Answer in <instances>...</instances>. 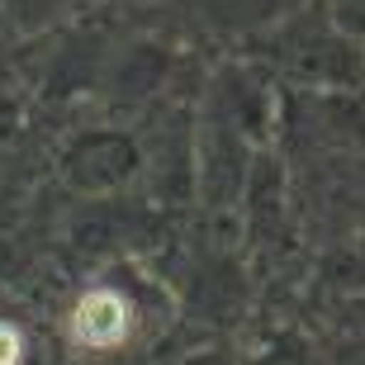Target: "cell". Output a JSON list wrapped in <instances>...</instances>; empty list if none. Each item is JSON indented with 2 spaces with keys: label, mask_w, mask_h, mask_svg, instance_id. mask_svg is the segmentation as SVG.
I'll list each match as a JSON object with an SVG mask.
<instances>
[{
  "label": "cell",
  "mask_w": 365,
  "mask_h": 365,
  "mask_svg": "<svg viewBox=\"0 0 365 365\" xmlns=\"http://www.w3.org/2000/svg\"><path fill=\"white\" fill-rule=\"evenodd\" d=\"M71 332L91 351H109V346H119L128 337V304L114 289H91L71 313Z\"/></svg>",
  "instance_id": "6da1fadb"
},
{
  "label": "cell",
  "mask_w": 365,
  "mask_h": 365,
  "mask_svg": "<svg viewBox=\"0 0 365 365\" xmlns=\"http://www.w3.org/2000/svg\"><path fill=\"white\" fill-rule=\"evenodd\" d=\"M24 361V332L14 323H0V365H19Z\"/></svg>",
  "instance_id": "7a4b0ae2"
}]
</instances>
